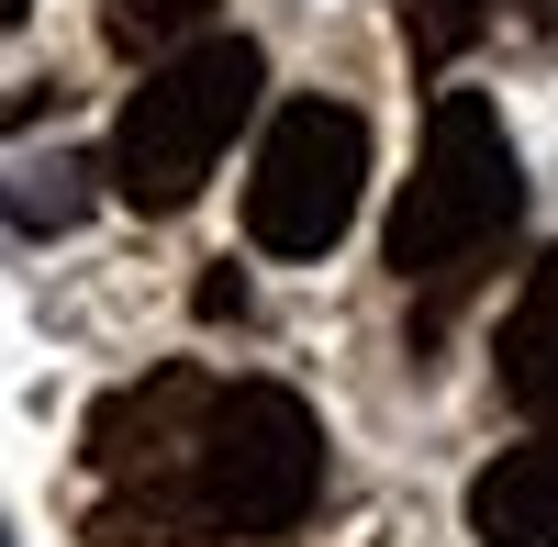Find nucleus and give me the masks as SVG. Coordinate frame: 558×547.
I'll return each mask as SVG.
<instances>
[{"instance_id": "obj_1", "label": "nucleus", "mask_w": 558, "mask_h": 547, "mask_svg": "<svg viewBox=\"0 0 558 547\" xmlns=\"http://www.w3.org/2000/svg\"><path fill=\"white\" fill-rule=\"evenodd\" d=\"M514 223H525V168H514L502 112L481 101V89H436L425 146H413V179L391 202V268L413 291H458Z\"/></svg>"}, {"instance_id": "obj_2", "label": "nucleus", "mask_w": 558, "mask_h": 547, "mask_svg": "<svg viewBox=\"0 0 558 547\" xmlns=\"http://www.w3.org/2000/svg\"><path fill=\"white\" fill-rule=\"evenodd\" d=\"M324 491V425L291 380H223L213 425L191 447V481H179V547L202 536H291Z\"/></svg>"}, {"instance_id": "obj_3", "label": "nucleus", "mask_w": 558, "mask_h": 547, "mask_svg": "<svg viewBox=\"0 0 558 547\" xmlns=\"http://www.w3.org/2000/svg\"><path fill=\"white\" fill-rule=\"evenodd\" d=\"M257 89H268V57L246 34H202V45H179L168 68H146V89L123 101L112 123V202L134 212H191L202 202V179L223 168V146L246 134L257 112Z\"/></svg>"}, {"instance_id": "obj_4", "label": "nucleus", "mask_w": 558, "mask_h": 547, "mask_svg": "<svg viewBox=\"0 0 558 547\" xmlns=\"http://www.w3.org/2000/svg\"><path fill=\"white\" fill-rule=\"evenodd\" d=\"M357 191H368V123L347 101H279L268 134H257V179H246V246L257 257H324L357 223Z\"/></svg>"}, {"instance_id": "obj_5", "label": "nucleus", "mask_w": 558, "mask_h": 547, "mask_svg": "<svg viewBox=\"0 0 558 547\" xmlns=\"http://www.w3.org/2000/svg\"><path fill=\"white\" fill-rule=\"evenodd\" d=\"M470 525L481 547H558V414H536V436L470 481Z\"/></svg>"}, {"instance_id": "obj_6", "label": "nucleus", "mask_w": 558, "mask_h": 547, "mask_svg": "<svg viewBox=\"0 0 558 547\" xmlns=\"http://www.w3.org/2000/svg\"><path fill=\"white\" fill-rule=\"evenodd\" d=\"M502 402H525V414H558V246L525 268L514 313H502Z\"/></svg>"}, {"instance_id": "obj_7", "label": "nucleus", "mask_w": 558, "mask_h": 547, "mask_svg": "<svg viewBox=\"0 0 558 547\" xmlns=\"http://www.w3.org/2000/svg\"><path fill=\"white\" fill-rule=\"evenodd\" d=\"M213 12H223V0H101V34H112V57L168 68L179 45H202V34H213Z\"/></svg>"}, {"instance_id": "obj_8", "label": "nucleus", "mask_w": 558, "mask_h": 547, "mask_svg": "<svg viewBox=\"0 0 558 547\" xmlns=\"http://www.w3.org/2000/svg\"><path fill=\"white\" fill-rule=\"evenodd\" d=\"M89 179H112V168H101V157H45V168H23L0 202H12L23 235H45V223H78V212H89Z\"/></svg>"}, {"instance_id": "obj_9", "label": "nucleus", "mask_w": 558, "mask_h": 547, "mask_svg": "<svg viewBox=\"0 0 558 547\" xmlns=\"http://www.w3.org/2000/svg\"><path fill=\"white\" fill-rule=\"evenodd\" d=\"M492 23V0H402V45H413V68H447V57H470V34Z\"/></svg>"}, {"instance_id": "obj_10", "label": "nucleus", "mask_w": 558, "mask_h": 547, "mask_svg": "<svg viewBox=\"0 0 558 547\" xmlns=\"http://www.w3.org/2000/svg\"><path fill=\"white\" fill-rule=\"evenodd\" d=\"M23 12H34V0H0V34H12V23H23Z\"/></svg>"}, {"instance_id": "obj_11", "label": "nucleus", "mask_w": 558, "mask_h": 547, "mask_svg": "<svg viewBox=\"0 0 558 547\" xmlns=\"http://www.w3.org/2000/svg\"><path fill=\"white\" fill-rule=\"evenodd\" d=\"M0 547H12V536H0Z\"/></svg>"}]
</instances>
